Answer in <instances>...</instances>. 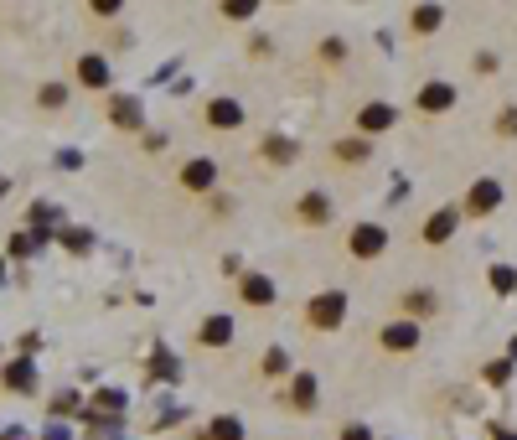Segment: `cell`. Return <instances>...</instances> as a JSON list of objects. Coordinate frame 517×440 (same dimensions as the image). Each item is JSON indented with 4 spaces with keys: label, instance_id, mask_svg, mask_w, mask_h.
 Masks as SVG:
<instances>
[{
    "label": "cell",
    "instance_id": "obj_1",
    "mask_svg": "<svg viewBox=\"0 0 517 440\" xmlns=\"http://www.w3.org/2000/svg\"><path fill=\"white\" fill-rule=\"evenodd\" d=\"M347 321V290H316L306 301V327L311 332H342Z\"/></svg>",
    "mask_w": 517,
    "mask_h": 440
},
{
    "label": "cell",
    "instance_id": "obj_2",
    "mask_svg": "<svg viewBox=\"0 0 517 440\" xmlns=\"http://www.w3.org/2000/svg\"><path fill=\"white\" fill-rule=\"evenodd\" d=\"M419 342H424V327H419V321H409V316L383 321V332H378V347L388 352V358H414Z\"/></svg>",
    "mask_w": 517,
    "mask_h": 440
},
{
    "label": "cell",
    "instance_id": "obj_3",
    "mask_svg": "<svg viewBox=\"0 0 517 440\" xmlns=\"http://www.w3.org/2000/svg\"><path fill=\"white\" fill-rule=\"evenodd\" d=\"M104 114H109V125L114 130H125V135H145V104L140 94H104Z\"/></svg>",
    "mask_w": 517,
    "mask_h": 440
},
{
    "label": "cell",
    "instance_id": "obj_4",
    "mask_svg": "<svg viewBox=\"0 0 517 440\" xmlns=\"http://www.w3.org/2000/svg\"><path fill=\"white\" fill-rule=\"evenodd\" d=\"M73 83L88 88V94H114V63L104 52H83L73 63Z\"/></svg>",
    "mask_w": 517,
    "mask_h": 440
},
{
    "label": "cell",
    "instance_id": "obj_5",
    "mask_svg": "<svg viewBox=\"0 0 517 440\" xmlns=\"http://www.w3.org/2000/svg\"><path fill=\"white\" fill-rule=\"evenodd\" d=\"M502 197H507V187L497 182V176H476L466 202H461V218H492L502 208Z\"/></svg>",
    "mask_w": 517,
    "mask_h": 440
},
{
    "label": "cell",
    "instance_id": "obj_6",
    "mask_svg": "<svg viewBox=\"0 0 517 440\" xmlns=\"http://www.w3.org/2000/svg\"><path fill=\"white\" fill-rule=\"evenodd\" d=\"M295 415H316V404H321V378L311 373V368H295L290 378H285V394H280Z\"/></svg>",
    "mask_w": 517,
    "mask_h": 440
},
{
    "label": "cell",
    "instance_id": "obj_7",
    "mask_svg": "<svg viewBox=\"0 0 517 440\" xmlns=\"http://www.w3.org/2000/svg\"><path fill=\"white\" fill-rule=\"evenodd\" d=\"M243 120H249V109H243L233 94H218V99H207V104H202V125H207V130H218V135L243 130Z\"/></svg>",
    "mask_w": 517,
    "mask_h": 440
},
{
    "label": "cell",
    "instance_id": "obj_8",
    "mask_svg": "<svg viewBox=\"0 0 517 440\" xmlns=\"http://www.w3.org/2000/svg\"><path fill=\"white\" fill-rule=\"evenodd\" d=\"M347 254L352 259H383L388 254V228L383 223H352V233H347Z\"/></svg>",
    "mask_w": 517,
    "mask_h": 440
},
{
    "label": "cell",
    "instance_id": "obj_9",
    "mask_svg": "<svg viewBox=\"0 0 517 440\" xmlns=\"http://www.w3.org/2000/svg\"><path fill=\"white\" fill-rule=\"evenodd\" d=\"M176 182H181V192H192V197H212V187H218V161H212V156L181 161Z\"/></svg>",
    "mask_w": 517,
    "mask_h": 440
},
{
    "label": "cell",
    "instance_id": "obj_10",
    "mask_svg": "<svg viewBox=\"0 0 517 440\" xmlns=\"http://www.w3.org/2000/svg\"><path fill=\"white\" fill-rule=\"evenodd\" d=\"M331 218H337V202H331V192H321V187L300 192V202H295V223H306V228H326Z\"/></svg>",
    "mask_w": 517,
    "mask_h": 440
},
{
    "label": "cell",
    "instance_id": "obj_11",
    "mask_svg": "<svg viewBox=\"0 0 517 440\" xmlns=\"http://www.w3.org/2000/svg\"><path fill=\"white\" fill-rule=\"evenodd\" d=\"M238 301H243V306H254V311H269V306L280 301V290H275V280H269V275L243 270V275H238Z\"/></svg>",
    "mask_w": 517,
    "mask_h": 440
},
{
    "label": "cell",
    "instance_id": "obj_12",
    "mask_svg": "<svg viewBox=\"0 0 517 440\" xmlns=\"http://www.w3.org/2000/svg\"><path fill=\"white\" fill-rule=\"evenodd\" d=\"M455 228H461V208H455V202H445V208H435L430 218H424L419 239L430 244V249H440V244H450V239H455Z\"/></svg>",
    "mask_w": 517,
    "mask_h": 440
},
{
    "label": "cell",
    "instance_id": "obj_13",
    "mask_svg": "<svg viewBox=\"0 0 517 440\" xmlns=\"http://www.w3.org/2000/svg\"><path fill=\"white\" fill-rule=\"evenodd\" d=\"M455 99H461V94H455V83L430 78V83H424L419 94H414V109H419V114H450V109H455Z\"/></svg>",
    "mask_w": 517,
    "mask_h": 440
},
{
    "label": "cell",
    "instance_id": "obj_14",
    "mask_svg": "<svg viewBox=\"0 0 517 440\" xmlns=\"http://www.w3.org/2000/svg\"><path fill=\"white\" fill-rule=\"evenodd\" d=\"M393 125H399V109L383 104V99H373V104H362V109H357V135H362V140H373V135L393 130Z\"/></svg>",
    "mask_w": 517,
    "mask_h": 440
},
{
    "label": "cell",
    "instance_id": "obj_15",
    "mask_svg": "<svg viewBox=\"0 0 517 440\" xmlns=\"http://www.w3.org/2000/svg\"><path fill=\"white\" fill-rule=\"evenodd\" d=\"M0 389L11 394H37V358H11L0 368Z\"/></svg>",
    "mask_w": 517,
    "mask_h": 440
},
{
    "label": "cell",
    "instance_id": "obj_16",
    "mask_svg": "<svg viewBox=\"0 0 517 440\" xmlns=\"http://www.w3.org/2000/svg\"><path fill=\"white\" fill-rule=\"evenodd\" d=\"M259 156H264L269 166H295V161H300V140H295V135H280V130H269V135L259 140Z\"/></svg>",
    "mask_w": 517,
    "mask_h": 440
},
{
    "label": "cell",
    "instance_id": "obj_17",
    "mask_svg": "<svg viewBox=\"0 0 517 440\" xmlns=\"http://www.w3.org/2000/svg\"><path fill=\"white\" fill-rule=\"evenodd\" d=\"M197 347H233V316L212 311L207 321H197Z\"/></svg>",
    "mask_w": 517,
    "mask_h": 440
},
{
    "label": "cell",
    "instance_id": "obj_18",
    "mask_svg": "<svg viewBox=\"0 0 517 440\" xmlns=\"http://www.w3.org/2000/svg\"><path fill=\"white\" fill-rule=\"evenodd\" d=\"M399 311L409 316V321H424V316H435L440 311V296H435V290H404V296H399Z\"/></svg>",
    "mask_w": 517,
    "mask_h": 440
},
{
    "label": "cell",
    "instance_id": "obj_19",
    "mask_svg": "<svg viewBox=\"0 0 517 440\" xmlns=\"http://www.w3.org/2000/svg\"><path fill=\"white\" fill-rule=\"evenodd\" d=\"M440 26H445V6H414L409 11V32L414 37H435Z\"/></svg>",
    "mask_w": 517,
    "mask_h": 440
},
{
    "label": "cell",
    "instance_id": "obj_20",
    "mask_svg": "<svg viewBox=\"0 0 517 440\" xmlns=\"http://www.w3.org/2000/svg\"><path fill=\"white\" fill-rule=\"evenodd\" d=\"M331 156H337L342 166H362V161L373 156V140H362V135H347V140H337V145H331Z\"/></svg>",
    "mask_w": 517,
    "mask_h": 440
},
{
    "label": "cell",
    "instance_id": "obj_21",
    "mask_svg": "<svg viewBox=\"0 0 517 440\" xmlns=\"http://www.w3.org/2000/svg\"><path fill=\"white\" fill-rule=\"evenodd\" d=\"M202 440H249V430H243L238 415H212L207 430H202Z\"/></svg>",
    "mask_w": 517,
    "mask_h": 440
},
{
    "label": "cell",
    "instance_id": "obj_22",
    "mask_svg": "<svg viewBox=\"0 0 517 440\" xmlns=\"http://www.w3.org/2000/svg\"><path fill=\"white\" fill-rule=\"evenodd\" d=\"M259 373H264V378H290V373H295V368H290V347H280V342H275V347H264Z\"/></svg>",
    "mask_w": 517,
    "mask_h": 440
},
{
    "label": "cell",
    "instance_id": "obj_23",
    "mask_svg": "<svg viewBox=\"0 0 517 440\" xmlns=\"http://www.w3.org/2000/svg\"><path fill=\"white\" fill-rule=\"evenodd\" d=\"M486 285H492V296H517V264H492Z\"/></svg>",
    "mask_w": 517,
    "mask_h": 440
},
{
    "label": "cell",
    "instance_id": "obj_24",
    "mask_svg": "<svg viewBox=\"0 0 517 440\" xmlns=\"http://www.w3.org/2000/svg\"><path fill=\"white\" fill-rule=\"evenodd\" d=\"M68 94H73V88L52 78V83H42V88H37V104H42L47 114H57V109H68Z\"/></svg>",
    "mask_w": 517,
    "mask_h": 440
},
{
    "label": "cell",
    "instance_id": "obj_25",
    "mask_svg": "<svg viewBox=\"0 0 517 440\" xmlns=\"http://www.w3.org/2000/svg\"><path fill=\"white\" fill-rule=\"evenodd\" d=\"M57 244H63L68 254H88L94 249V228H57Z\"/></svg>",
    "mask_w": 517,
    "mask_h": 440
},
{
    "label": "cell",
    "instance_id": "obj_26",
    "mask_svg": "<svg viewBox=\"0 0 517 440\" xmlns=\"http://www.w3.org/2000/svg\"><path fill=\"white\" fill-rule=\"evenodd\" d=\"M125 404H130V399L119 394V389H99V394H94V415H104V420H109V415H125Z\"/></svg>",
    "mask_w": 517,
    "mask_h": 440
},
{
    "label": "cell",
    "instance_id": "obj_27",
    "mask_svg": "<svg viewBox=\"0 0 517 440\" xmlns=\"http://www.w3.org/2000/svg\"><path fill=\"white\" fill-rule=\"evenodd\" d=\"M150 378H166V384H176V378H181V363H176V352H171V347H161V352H156V363H150Z\"/></svg>",
    "mask_w": 517,
    "mask_h": 440
},
{
    "label": "cell",
    "instance_id": "obj_28",
    "mask_svg": "<svg viewBox=\"0 0 517 440\" xmlns=\"http://www.w3.org/2000/svg\"><path fill=\"white\" fill-rule=\"evenodd\" d=\"M26 218H32V233H47V223H57L63 213H57V202H32V213H26Z\"/></svg>",
    "mask_w": 517,
    "mask_h": 440
},
{
    "label": "cell",
    "instance_id": "obj_29",
    "mask_svg": "<svg viewBox=\"0 0 517 440\" xmlns=\"http://www.w3.org/2000/svg\"><path fill=\"white\" fill-rule=\"evenodd\" d=\"M316 57H321V63H347V42H342V37H321V42H316Z\"/></svg>",
    "mask_w": 517,
    "mask_h": 440
},
{
    "label": "cell",
    "instance_id": "obj_30",
    "mask_svg": "<svg viewBox=\"0 0 517 440\" xmlns=\"http://www.w3.org/2000/svg\"><path fill=\"white\" fill-rule=\"evenodd\" d=\"M223 16H228V21H254V16H259V0H228Z\"/></svg>",
    "mask_w": 517,
    "mask_h": 440
},
{
    "label": "cell",
    "instance_id": "obj_31",
    "mask_svg": "<svg viewBox=\"0 0 517 440\" xmlns=\"http://www.w3.org/2000/svg\"><path fill=\"white\" fill-rule=\"evenodd\" d=\"M140 145H145V156H161V151H166V145H171V135H166V130H150V125H145V135H140Z\"/></svg>",
    "mask_w": 517,
    "mask_h": 440
},
{
    "label": "cell",
    "instance_id": "obj_32",
    "mask_svg": "<svg viewBox=\"0 0 517 440\" xmlns=\"http://www.w3.org/2000/svg\"><path fill=\"white\" fill-rule=\"evenodd\" d=\"M481 378H486L492 389H502L507 378H512V363H507V358H502V363H486V368H481Z\"/></svg>",
    "mask_w": 517,
    "mask_h": 440
},
{
    "label": "cell",
    "instance_id": "obj_33",
    "mask_svg": "<svg viewBox=\"0 0 517 440\" xmlns=\"http://www.w3.org/2000/svg\"><path fill=\"white\" fill-rule=\"evenodd\" d=\"M497 135H502V140H512V135H517V104H507V109L497 114Z\"/></svg>",
    "mask_w": 517,
    "mask_h": 440
},
{
    "label": "cell",
    "instance_id": "obj_34",
    "mask_svg": "<svg viewBox=\"0 0 517 440\" xmlns=\"http://www.w3.org/2000/svg\"><path fill=\"white\" fill-rule=\"evenodd\" d=\"M337 440H378V435H373L368 425H362V420H352V425H342V435H337Z\"/></svg>",
    "mask_w": 517,
    "mask_h": 440
},
{
    "label": "cell",
    "instance_id": "obj_35",
    "mask_svg": "<svg viewBox=\"0 0 517 440\" xmlns=\"http://www.w3.org/2000/svg\"><path fill=\"white\" fill-rule=\"evenodd\" d=\"M88 11H94V16H104V21H114L119 11H125V6H119V0H94V6H88Z\"/></svg>",
    "mask_w": 517,
    "mask_h": 440
},
{
    "label": "cell",
    "instance_id": "obj_36",
    "mask_svg": "<svg viewBox=\"0 0 517 440\" xmlns=\"http://www.w3.org/2000/svg\"><path fill=\"white\" fill-rule=\"evenodd\" d=\"M497 68H502L497 52H476V73H497Z\"/></svg>",
    "mask_w": 517,
    "mask_h": 440
},
{
    "label": "cell",
    "instance_id": "obj_37",
    "mask_svg": "<svg viewBox=\"0 0 517 440\" xmlns=\"http://www.w3.org/2000/svg\"><path fill=\"white\" fill-rule=\"evenodd\" d=\"M52 415H73V394H57L52 399Z\"/></svg>",
    "mask_w": 517,
    "mask_h": 440
},
{
    "label": "cell",
    "instance_id": "obj_38",
    "mask_svg": "<svg viewBox=\"0 0 517 440\" xmlns=\"http://www.w3.org/2000/svg\"><path fill=\"white\" fill-rule=\"evenodd\" d=\"M37 347H42V337H37V332H26V337H21V358H32Z\"/></svg>",
    "mask_w": 517,
    "mask_h": 440
},
{
    "label": "cell",
    "instance_id": "obj_39",
    "mask_svg": "<svg viewBox=\"0 0 517 440\" xmlns=\"http://www.w3.org/2000/svg\"><path fill=\"white\" fill-rule=\"evenodd\" d=\"M486 435H492V440H517V430H507V425H492Z\"/></svg>",
    "mask_w": 517,
    "mask_h": 440
},
{
    "label": "cell",
    "instance_id": "obj_40",
    "mask_svg": "<svg viewBox=\"0 0 517 440\" xmlns=\"http://www.w3.org/2000/svg\"><path fill=\"white\" fill-rule=\"evenodd\" d=\"M0 440H26V430H21V425H6V430H0Z\"/></svg>",
    "mask_w": 517,
    "mask_h": 440
},
{
    "label": "cell",
    "instance_id": "obj_41",
    "mask_svg": "<svg viewBox=\"0 0 517 440\" xmlns=\"http://www.w3.org/2000/svg\"><path fill=\"white\" fill-rule=\"evenodd\" d=\"M47 440H68V430H63V425H52V430H47Z\"/></svg>",
    "mask_w": 517,
    "mask_h": 440
},
{
    "label": "cell",
    "instance_id": "obj_42",
    "mask_svg": "<svg viewBox=\"0 0 517 440\" xmlns=\"http://www.w3.org/2000/svg\"><path fill=\"white\" fill-rule=\"evenodd\" d=\"M6 192H11V176H0V202H6Z\"/></svg>",
    "mask_w": 517,
    "mask_h": 440
},
{
    "label": "cell",
    "instance_id": "obj_43",
    "mask_svg": "<svg viewBox=\"0 0 517 440\" xmlns=\"http://www.w3.org/2000/svg\"><path fill=\"white\" fill-rule=\"evenodd\" d=\"M507 363H517V337L507 342Z\"/></svg>",
    "mask_w": 517,
    "mask_h": 440
}]
</instances>
